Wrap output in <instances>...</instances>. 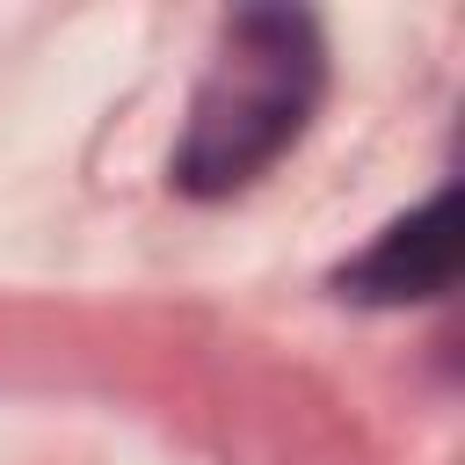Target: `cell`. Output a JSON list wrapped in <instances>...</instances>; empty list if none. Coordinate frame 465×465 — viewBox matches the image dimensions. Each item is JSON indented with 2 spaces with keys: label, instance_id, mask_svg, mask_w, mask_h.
<instances>
[{
  "label": "cell",
  "instance_id": "cell-1",
  "mask_svg": "<svg viewBox=\"0 0 465 465\" xmlns=\"http://www.w3.org/2000/svg\"><path fill=\"white\" fill-rule=\"evenodd\" d=\"M327 87V51L312 15L298 7H240L218 36V58L189 102V131L174 145V182L189 196H232L262 167H276L312 124Z\"/></svg>",
  "mask_w": 465,
  "mask_h": 465
},
{
  "label": "cell",
  "instance_id": "cell-2",
  "mask_svg": "<svg viewBox=\"0 0 465 465\" xmlns=\"http://www.w3.org/2000/svg\"><path fill=\"white\" fill-rule=\"evenodd\" d=\"M458 276V189H436L421 211L392 218L334 283L356 305H421L443 298Z\"/></svg>",
  "mask_w": 465,
  "mask_h": 465
}]
</instances>
